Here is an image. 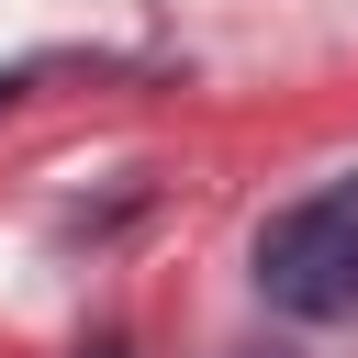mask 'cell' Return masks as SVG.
I'll use <instances>...</instances> for the list:
<instances>
[{"label":"cell","mask_w":358,"mask_h":358,"mask_svg":"<svg viewBox=\"0 0 358 358\" xmlns=\"http://www.w3.org/2000/svg\"><path fill=\"white\" fill-rule=\"evenodd\" d=\"M224 358H302L291 336H246V347H224Z\"/></svg>","instance_id":"2"},{"label":"cell","mask_w":358,"mask_h":358,"mask_svg":"<svg viewBox=\"0 0 358 358\" xmlns=\"http://www.w3.org/2000/svg\"><path fill=\"white\" fill-rule=\"evenodd\" d=\"M90 358H123V336H101V347H90Z\"/></svg>","instance_id":"4"},{"label":"cell","mask_w":358,"mask_h":358,"mask_svg":"<svg viewBox=\"0 0 358 358\" xmlns=\"http://www.w3.org/2000/svg\"><path fill=\"white\" fill-rule=\"evenodd\" d=\"M257 291H268V313H291V324H347V313H358V168L324 179L313 201L268 213V235H257Z\"/></svg>","instance_id":"1"},{"label":"cell","mask_w":358,"mask_h":358,"mask_svg":"<svg viewBox=\"0 0 358 358\" xmlns=\"http://www.w3.org/2000/svg\"><path fill=\"white\" fill-rule=\"evenodd\" d=\"M22 90H34V67H0V112H11V101H22Z\"/></svg>","instance_id":"3"}]
</instances>
